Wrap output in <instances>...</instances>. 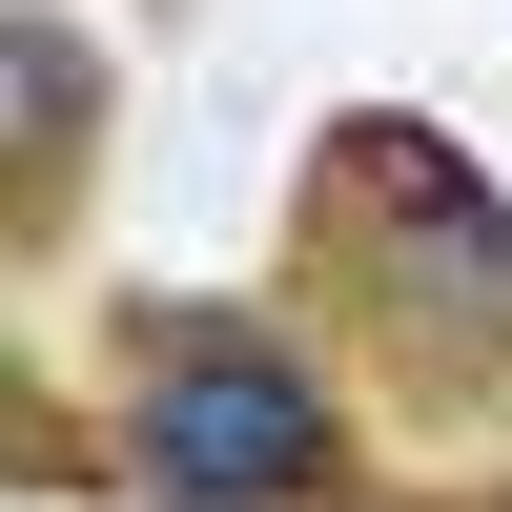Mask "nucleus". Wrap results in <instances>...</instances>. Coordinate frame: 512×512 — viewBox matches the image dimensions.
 <instances>
[{"label":"nucleus","mask_w":512,"mask_h":512,"mask_svg":"<svg viewBox=\"0 0 512 512\" xmlns=\"http://www.w3.org/2000/svg\"><path fill=\"white\" fill-rule=\"evenodd\" d=\"M328 246H369V328L410 369H512V205L451 123H349L328 144Z\"/></svg>","instance_id":"f257e3e1"},{"label":"nucleus","mask_w":512,"mask_h":512,"mask_svg":"<svg viewBox=\"0 0 512 512\" xmlns=\"http://www.w3.org/2000/svg\"><path fill=\"white\" fill-rule=\"evenodd\" d=\"M123 472H144V512H308L328 390L267 349V328H164L144 390H123Z\"/></svg>","instance_id":"f03ea898"},{"label":"nucleus","mask_w":512,"mask_h":512,"mask_svg":"<svg viewBox=\"0 0 512 512\" xmlns=\"http://www.w3.org/2000/svg\"><path fill=\"white\" fill-rule=\"evenodd\" d=\"M82 103H103V82H82V62H62V21L21 0V164H62V123H82Z\"/></svg>","instance_id":"7ed1b4c3"}]
</instances>
